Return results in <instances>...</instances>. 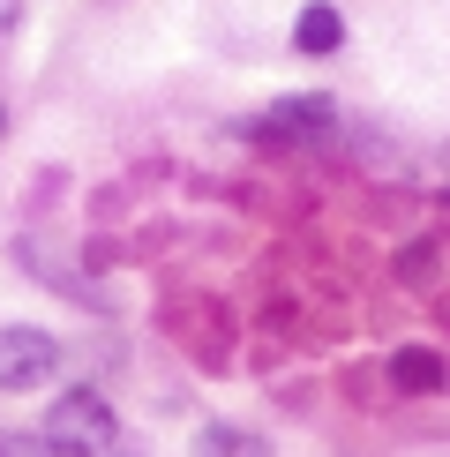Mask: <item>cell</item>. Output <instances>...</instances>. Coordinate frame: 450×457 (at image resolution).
I'll list each match as a JSON object with an SVG mask.
<instances>
[{"instance_id":"6da1fadb","label":"cell","mask_w":450,"mask_h":457,"mask_svg":"<svg viewBox=\"0 0 450 457\" xmlns=\"http://www.w3.org/2000/svg\"><path fill=\"white\" fill-rule=\"evenodd\" d=\"M112 435H121V420H112L105 390H61L46 405V450L53 457H105Z\"/></svg>"},{"instance_id":"7a4b0ae2","label":"cell","mask_w":450,"mask_h":457,"mask_svg":"<svg viewBox=\"0 0 450 457\" xmlns=\"http://www.w3.org/2000/svg\"><path fill=\"white\" fill-rule=\"evenodd\" d=\"M330 128H338V105L323 98V90H300V98H278V105L248 128V136H255V143L300 150V143H330Z\"/></svg>"},{"instance_id":"3957f363","label":"cell","mask_w":450,"mask_h":457,"mask_svg":"<svg viewBox=\"0 0 450 457\" xmlns=\"http://www.w3.org/2000/svg\"><path fill=\"white\" fill-rule=\"evenodd\" d=\"M61 360V337L38 330V322H8L0 330V390H38Z\"/></svg>"},{"instance_id":"277c9868","label":"cell","mask_w":450,"mask_h":457,"mask_svg":"<svg viewBox=\"0 0 450 457\" xmlns=\"http://www.w3.org/2000/svg\"><path fill=\"white\" fill-rule=\"evenodd\" d=\"M293 46L315 53V61H323V53H338V46H346V15H338L330 0H308V8L293 15Z\"/></svg>"},{"instance_id":"5b68a950","label":"cell","mask_w":450,"mask_h":457,"mask_svg":"<svg viewBox=\"0 0 450 457\" xmlns=\"http://www.w3.org/2000/svg\"><path fill=\"white\" fill-rule=\"evenodd\" d=\"M390 383H398L405 397H436L443 390V360L428 345H405V353H390Z\"/></svg>"},{"instance_id":"8992f818","label":"cell","mask_w":450,"mask_h":457,"mask_svg":"<svg viewBox=\"0 0 450 457\" xmlns=\"http://www.w3.org/2000/svg\"><path fill=\"white\" fill-rule=\"evenodd\" d=\"M196 457H271V443H262V435H248V428L211 420V428L196 435Z\"/></svg>"},{"instance_id":"52a82bcc","label":"cell","mask_w":450,"mask_h":457,"mask_svg":"<svg viewBox=\"0 0 450 457\" xmlns=\"http://www.w3.org/2000/svg\"><path fill=\"white\" fill-rule=\"evenodd\" d=\"M0 457H53L46 435H0Z\"/></svg>"},{"instance_id":"ba28073f","label":"cell","mask_w":450,"mask_h":457,"mask_svg":"<svg viewBox=\"0 0 450 457\" xmlns=\"http://www.w3.org/2000/svg\"><path fill=\"white\" fill-rule=\"evenodd\" d=\"M15 23H23V0H0V37H8Z\"/></svg>"},{"instance_id":"9c48e42d","label":"cell","mask_w":450,"mask_h":457,"mask_svg":"<svg viewBox=\"0 0 450 457\" xmlns=\"http://www.w3.org/2000/svg\"><path fill=\"white\" fill-rule=\"evenodd\" d=\"M0 128H8V112H0Z\"/></svg>"},{"instance_id":"30bf717a","label":"cell","mask_w":450,"mask_h":457,"mask_svg":"<svg viewBox=\"0 0 450 457\" xmlns=\"http://www.w3.org/2000/svg\"><path fill=\"white\" fill-rule=\"evenodd\" d=\"M121 457H128V450H121Z\"/></svg>"}]
</instances>
